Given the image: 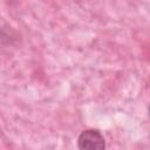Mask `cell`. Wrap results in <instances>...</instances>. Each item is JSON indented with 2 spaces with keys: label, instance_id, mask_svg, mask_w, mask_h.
Listing matches in <instances>:
<instances>
[{
  "label": "cell",
  "instance_id": "obj_1",
  "mask_svg": "<svg viewBox=\"0 0 150 150\" xmlns=\"http://www.w3.org/2000/svg\"><path fill=\"white\" fill-rule=\"evenodd\" d=\"M79 150H104L105 141L97 129H86L77 137Z\"/></svg>",
  "mask_w": 150,
  "mask_h": 150
},
{
  "label": "cell",
  "instance_id": "obj_2",
  "mask_svg": "<svg viewBox=\"0 0 150 150\" xmlns=\"http://www.w3.org/2000/svg\"><path fill=\"white\" fill-rule=\"evenodd\" d=\"M149 115H150V107H149Z\"/></svg>",
  "mask_w": 150,
  "mask_h": 150
}]
</instances>
